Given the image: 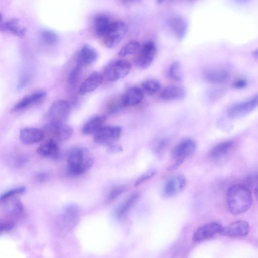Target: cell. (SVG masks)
Here are the masks:
<instances>
[{
  "instance_id": "6da1fadb",
  "label": "cell",
  "mask_w": 258,
  "mask_h": 258,
  "mask_svg": "<svg viewBox=\"0 0 258 258\" xmlns=\"http://www.w3.org/2000/svg\"><path fill=\"white\" fill-rule=\"evenodd\" d=\"M94 157L89 150L85 147L71 148L67 156V172L75 176L83 174L93 164Z\"/></svg>"
},
{
  "instance_id": "7a4b0ae2",
  "label": "cell",
  "mask_w": 258,
  "mask_h": 258,
  "mask_svg": "<svg viewBox=\"0 0 258 258\" xmlns=\"http://www.w3.org/2000/svg\"><path fill=\"white\" fill-rule=\"evenodd\" d=\"M226 198L228 209L233 215H238L247 211L252 202L249 188L240 183L234 184L229 188Z\"/></svg>"
},
{
  "instance_id": "3957f363",
  "label": "cell",
  "mask_w": 258,
  "mask_h": 258,
  "mask_svg": "<svg viewBox=\"0 0 258 258\" xmlns=\"http://www.w3.org/2000/svg\"><path fill=\"white\" fill-rule=\"evenodd\" d=\"M80 217L79 207L74 204L65 206L60 211L56 220V225L63 232L72 231L78 224Z\"/></svg>"
},
{
  "instance_id": "277c9868",
  "label": "cell",
  "mask_w": 258,
  "mask_h": 258,
  "mask_svg": "<svg viewBox=\"0 0 258 258\" xmlns=\"http://www.w3.org/2000/svg\"><path fill=\"white\" fill-rule=\"evenodd\" d=\"M131 69L132 65L128 60L117 59L109 62L105 67L103 76L106 80L115 82L126 77Z\"/></svg>"
},
{
  "instance_id": "5b68a950",
  "label": "cell",
  "mask_w": 258,
  "mask_h": 258,
  "mask_svg": "<svg viewBox=\"0 0 258 258\" xmlns=\"http://www.w3.org/2000/svg\"><path fill=\"white\" fill-rule=\"evenodd\" d=\"M157 53V47L152 41L145 42L139 49L135 57V63L139 69H147L154 60Z\"/></svg>"
},
{
  "instance_id": "8992f818",
  "label": "cell",
  "mask_w": 258,
  "mask_h": 258,
  "mask_svg": "<svg viewBox=\"0 0 258 258\" xmlns=\"http://www.w3.org/2000/svg\"><path fill=\"white\" fill-rule=\"evenodd\" d=\"M127 29V26L123 22H112L106 33L102 37L105 45L109 48L117 46L125 34Z\"/></svg>"
},
{
  "instance_id": "52a82bcc",
  "label": "cell",
  "mask_w": 258,
  "mask_h": 258,
  "mask_svg": "<svg viewBox=\"0 0 258 258\" xmlns=\"http://www.w3.org/2000/svg\"><path fill=\"white\" fill-rule=\"evenodd\" d=\"M258 106V94L244 100L233 104L229 107L227 114L231 118H240L248 114Z\"/></svg>"
},
{
  "instance_id": "ba28073f",
  "label": "cell",
  "mask_w": 258,
  "mask_h": 258,
  "mask_svg": "<svg viewBox=\"0 0 258 258\" xmlns=\"http://www.w3.org/2000/svg\"><path fill=\"white\" fill-rule=\"evenodd\" d=\"M71 111L70 104L66 100H57L53 102L48 110L49 122L64 123Z\"/></svg>"
},
{
  "instance_id": "9c48e42d",
  "label": "cell",
  "mask_w": 258,
  "mask_h": 258,
  "mask_svg": "<svg viewBox=\"0 0 258 258\" xmlns=\"http://www.w3.org/2000/svg\"><path fill=\"white\" fill-rule=\"evenodd\" d=\"M121 132L122 129L119 126H103L94 134V141L97 144L106 146L118 140Z\"/></svg>"
},
{
  "instance_id": "30bf717a",
  "label": "cell",
  "mask_w": 258,
  "mask_h": 258,
  "mask_svg": "<svg viewBox=\"0 0 258 258\" xmlns=\"http://www.w3.org/2000/svg\"><path fill=\"white\" fill-rule=\"evenodd\" d=\"M1 209L5 216L12 220L20 218L24 214L22 202L15 197L1 201Z\"/></svg>"
},
{
  "instance_id": "8fae6325",
  "label": "cell",
  "mask_w": 258,
  "mask_h": 258,
  "mask_svg": "<svg viewBox=\"0 0 258 258\" xmlns=\"http://www.w3.org/2000/svg\"><path fill=\"white\" fill-rule=\"evenodd\" d=\"M197 144L191 139H185L179 142L173 149L172 157L175 161L183 162L184 160L191 156L196 152Z\"/></svg>"
},
{
  "instance_id": "7c38bea8",
  "label": "cell",
  "mask_w": 258,
  "mask_h": 258,
  "mask_svg": "<svg viewBox=\"0 0 258 258\" xmlns=\"http://www.w3.org/2000/svg\"><path fill=\"white\" fill-rule=\"evenodd\" d=\"M222 225L216 222L206 224L199 227L195 232L192 236L194 241H202L213 237L216 234L219 233L222 228Z\"/></svg>"
},
{
  "instance_id": "4fadbf2b",
  "label": "cell",
  "mask_w": 258,
  "mask_h": 258,
  "mask_svg": "<svg viewBox=\"0 0 258 258\" xmlns=\"http://www.w3.org/2000/svg\"><path fill=\"white\" fill-rule=\"evenodd\" d=\"M249 231V225L246 221L238 220L222 227L219 234L228 237H241L247 235Z\"/></svg>"
},
{
  "instance_id": "5bb4252c",
  "label": "cell",
  "mask_w": 258,
  "mask_h": 258,
  "mask_svg": "<svg viewBox=\"0 0 258 258\" xmlns=\"http://www.w3.org/2000/svg\"><path fill=\"white\" fill-rule=\"evenodd\" d=\"M144 92L137 86L128 88L121 95L120 103L122 106H133L140 103L144 99Z\"/></svg>"
},
{
  "instance_id": "9a60e30c",
  "label": "cell",
  "mask_w": 258,
  "mask_h": 258,
  "mask_svg": "<svg viewBox=\"0 0 258 258\" xmlns=\"http://www.w3.org/2000/svg\"><path fill=\"white\" fill-rule=\"evenodd\" d=\"M44 129L52 133L56 139L61 141L69 139L73 133L72 127L64 123L49 122L44 125Z\"/></svg>"
},
{
  "instance_id": "2e32d148",
  "label": "cell",
  "mask_w": 258,
  "mask_h": 258,
  "mask_svg": "<svg viewBox=\"0 0 258 258\" xmlns=\"http://www.w3.org/2000/svg\"><path fill=\"white\" fill-rule=\"evenodd\" d=\"M167 24L177 40H181L185 36L187 30V23L181 16H172L167 21Z\"/></svg>"
},
{
  "instance_id": "e0dca14e",
  "label": "cell",
  "mask_w": 258,
  "mask_h": 258,
  "mask_svg": "<svg viewBox=\"0 0 258 258\" xmlns=\"http://www.w3.org/2000/svg\"><path fill=\"white\" fill-rule=\"evenodd\" d=\"M44 137L43 130L35 127H25L20 132L19 139L25 145H32L40 142Z\"/></svg>"
},
{
  "instance_id": "ac0fdd59",
  "label": "cell",
  "mask_w": 258,
  "mask_h": 258,
  "mask_svg": "<svg viewBox=\"0 0 258 258\" xmlns=\"http://www.w3.org/2000/svg\"><path fill=\"white\" fill-rule=\"evenodd\" d=\"M186 180L185 177L180 175L172 177L166 183L163 194L166 197H170L181 191L185 187Z\"/></svg>"
},
{
  "instance_id": "d6986e66",
  "label": "cell",
  "mask_w": 258,
  "mask_h": 258,
  "mask_svg": "<svg viewBox=\"0 0 258 258\" xmlns=\"http://www.w3.org/2000/svg\"><path fill=\"white\" fill-rule=\"evenodd\" d=\"M97 50L91 46L85 44L79 51L77 57L78 64L84 67L95 62L98 58Z\"/></svg>"
},
{
  "instance_id": "ffe728a7",
  "label": "cell",
  "mask_w": 258,
  "mask_h": 258,
  "mask_svg": "<svg viewBox=\"0 0 258 258\" xmlns=\"http://www.w3.org/2000/svg\"><path fill=\"white\" fill-rule=\"evenodd\" d=\"M103 76L98 72L92 73L82 83L79 88V93L86 94L96 89L101 84Z\"/></svg>"
},
{
  "instance_id": "44dd1931",
  "label": "cell",
  "mask_w": 258,
  "mask_h": 258,
  "mask_svg": "<svg viewBox=\"0 0 258 258\" xmlns=\"http://www.w3.org/2000/svg\"><path fill=\"white\" fill-rule=\"evenodd\" d=\"M186 95V90L182 86L169 85L165 87L160 92L159 97L164 101H173L181 99Z\"/></svg>"
},
{
  "instance_id": "7402d4cb",
  "label": "cell",
  "mask_w": 258,
  "mask_h": 258,
  "mask_svg": "<svg viewBox=\"0 0 258 258\" xmlns=\"http://www.w3.org/2000/svg\"><path fill=\"white\" fill-rule=\"evenodd\" d=\"M46 96V92L42 91L27 95L11 109V112L13 113L36 104L43 100Z\"/></svg>"
},
{
  "instance_id": "603a6c76",
  "label": "cell",
  "mask_w": 258,
  "mask_h": 258,
  "mask_svg": "<svg viewBox=\"0 0 258 258\" xmlns=\"http://www.w3.org/2000/svg\"><path fill=\"white\" fill-rule=\"evenodd\" d=\"M37 152L45 158L55 159L58 156L59 148L55 140L49 139L38 147Z\"/></svg>"
},
{
  "instance_id": "cb8c5ba5",
  "label": "cell",
  "mask_w": 258,
  "mask_h": 258,
  "mask_svg": "<svg viewBox=\"0 0 258 258\" xmlns=\"http://www.w3.org/2000/svg\"><path fill=\"white\" fill-rule=\"evenodd\" d=\"M204 76L208 82L213 83H221L228 79L229 73L223 68H210L204 71Z\"/></svg>"
},
{
  "instance_id": "d4e9b609",
  "label": "cell",
  "mask_w": 258,
  "mask_h": 258,
  "mask_svg": "<svg viewBox=\"0 0 258 258\" xmlns=\"http://www.w3.org/2000/svg\"><path fill=\"white\" fill-rule=\"evenodd\" d=\"M233 146L234 143L231 141L220 142L211 148L209 152V156L214 160H221L228 154Z\"/></svg>"
},
{
  "instance_id": "484cf974",
  "label": "cell",
  "mask_w": 258,
  "mask_h": 258,
  "mask_svg": "<svg viewBox=\"0 0 258 258\" xmlns=\"http://www.w3.org/2000/svg\"><path fill=\"white\" fill-rule=\"evenodd\" d=\"M1 30L19 37L25 35L26 29L17 19H12L1 25Z\"/></svg>"
},
{
  "instance_id": "4316f807",
  "label": "cell",
  "mask_w": 258,
  "mask_h": 258,
  "mask_svg": "<svg viewBox=\"0 0 258 258\" xmlns=\"http://www.w3.org/2000/svg\"><path fill=\"white\" fill-rule=\"evenodd\" d=\"M105 119L104 116H97L91 118L84 125L82 133L84 135L95 134L103 127Z\"/></svg>"
},
{
  "instance_id": "83f0119b",
  "label": "cell",
  "mask_w": 258,
  "mask_h": 258,
  "mask_svg": "<svg viewBox=\"0 0 258 258\" xmlns=\"http://www.w3.org/2000/svg\"><path fill=\"white\" fill-rule=\"evenodd\" d=\"M139 197L138 193H134L121 203L115 209V214L118 218L125 216L131 208L136 203Z\"/></svg>"
},
{
  "instance_id": "f1b7e54d",
  "label": "cell",
  "mask_w": 258,
  "mask_h": 258,
  "mask_svg": "<svg viewBox=\"0 0 258 258\" xmlns=\"http://www.w3.org/2000/svg\"><path fill=\"white\" fill-rule=\"evenodd\" d=\"M112 22L105 15H100L96 16L94 21V27L96 34L102 37L108 30Z\"/></svg>"
},
{
  "instance_id": "f546056e",
  "label": "cell",
  "mask_w": 258,
  "mask_h": 258,
  "mask_svg": "<svg viewBox=\"0 0 258 258\" xmlns=\"http://www.w3.org/2000/svg\"><path fill=\"white\" fill-rule=\"evenodd\" d=\"M161 88L160 82L156 79H149L144 80L141 83V89L144 93L148 95L156 93Z\"/></svg>"
},
{
  "instance_id": "4dcf8cb0",
  "label": "cell",
  "mask_w": 258,
  "mask_h": 258,
  "mask_svg": "<svg viewBox=\"0 0 258 258\" xmlns=\"http://www.w3.org/2000/svg\"><path fill=\"white\" fill-rule=\"evenodd\" d=\"M168 75L171 80L176 82H180L182 80V68L179 61H174L170 64L168 71Z\"/></svg>"
},
{
  "instance_id": "1f68e13d",
  "label": "cell",
  "mask_w": 258,
  "mask_h": 258,
  "mask_svg": "<svg viewBox=\"0 0 258 258\" xmlns=\"http://www.w3.org/2000/svg\"><path fill=\"white\" fill-rule=\"evenodd\" d=\"M140 47L138 41H131L125 44L119 50L118 55L120 57H125L137 52Z\"/></svg>"
},
{
  "instance_id": "d6a6232c",
  "label": "cell",
  "mask_w": 258,
  "mask_h": 258,
  "mask_svg": "<svg viewBox=\"0 0 258 258\" xmlns=\"http://www.w3.org/2000/svg\"><path fill=\"white\" fill-rule=\"evenodd\" d=\"M83 67L77 64L72 70L68 77V83L71 87H74L81 76Z\"/></svg>"
},
{
  "instance_id": "836d02e7",
  "label": "cell",
  "mask_w": 258,
  "mask_h": 258,
  "mask_svg": "<svg viewBox=\"0 0 258 258\" xmlns=\"http://www.w3.org/2000/svg\"><path fill=\"white\" fill-rule=\"evenodd\" d=\"M41 39L45 44L52 45L57 43L58 36L52 31L44 30L41 34Z\"/></svg>"
},
{
  "instance_id": "e575fe53",
  "label": "cell",
  "mask_w": 258,
  "mask_h": 258,
  "mask_svg": "<svg viewBox=\"0 0 258 258\" xmlns=\"http://www.w3.org/2000/svg\"><path fill=\"white\" fill-rule=\"evenodd\" d=\"M26 191V187L24 186H20L8 190L1 195V202L7 199L14 197L15 196L25 193Z\"/></svg>"
},
{
  "instance_id": "d590c367",
  "label": "cell",
  "mask_w": 258,
  "mask_h": 258,
  "mask_svg": "<svg viewBox=\"0 0 258 258\" xmlns=\"http://www.w3.org/2000/svg\"><path fill=\"white\" fill-rule=\"evenodd\" d=\"M125 190V187L122 185H118L112 187L108 193L106 198L107 202L114 201Z\"/></svg>"
},
{
  "instance_id": "8d00e7d4",
  "label": "cell",
  "mask_w": 258,
  "mask_h": 258,
  "mask_svg": "<svg viewBox=\"0 0 258 258\" xmlns=\"http://www.w3.org/2000/svg\"><path fill=\"white\" fill-rule=\"evenodd\" d=\"M1 233L8 232L13 230L15 226V222L14 220L7 219L1 221L0 224Z\"/></svg>"
},
{
  "instance_id": "74e56055",
  "label": "cell",
  "mask_w": 258,
  "mask_h": 258,
  "mask_svg": "<svg viewBox=\"0 0 258 258\" xmlns=\"http://www.w3.org/2000/svg\"><path fill=\"white\" fill-rule=\"evenodd\" d=\"M157 173V171L155 169H151L144 173L142 175L135 183V186H138L145 182L147 180L152 178Z\"/></svg>"
},
{
  "instance_id": "f35d334b",
  "label": "cell",
  "mask_w": 258,
  "mask_h": 258,
  "mask_svg": "<svg viewBox=\"0 0 258 258\" xmlns=\"http://www.w3.org/2000/svg\"><path fill=\"white\" fill-rule=\"evenodd\" d=\"M50 176L49 172L46 171H40L37 173L35 176V179L37 182H44L47 180Z\"/></svg>"
},
{
  "instance_id": "ab89813d",
  "label": "cell",
  "mask_w": 258,
  "mask_h": 258,
  "mask_svg": "<svg viewBox=\"0 0 258 258\" xmlns=\"http://www.w3.org/2000/svg\"><path fill=\"white\" fill-rule=\"evenodd\" d=\"M168 145V142L166 140H161L155 148V151L158 154H161L165 151Z\"/></svg>"
},
{
  "instance_id": "60d3db41",
  "label": "cell",
  "mask_w": 258,
  "mask_h": 258,
  "mask_svg": "<svg viewBox=\"0 0 258 258\" xmlns=\"http://www.w3.org/2000/svg\"><path fill=\"white\" fill-rule=\"evenodd\" d=\"M107 151L109 153H115L121 152L122 150L121 146L114 143L106 146Z\"/></svg>"
},
{
  "instance_id": "b9f144b4",
  "label": "cell",
  "mask_w": 258,
  "mask_h": 258,
  "mask_svg": "<svg viewBox=\"0 0 258 258\" xmlns=\"http://www.w3.org/2000/svg\"><path fill=\"white\" fill-rule=\"evenodd\" d=\"M246 182L249 186H253L258 183V172L249 175L246 179Z\"/></svg>"
},
{
  "instance_id": "7bdbcfd3",
  "label": "cell",
  "mask_w": 258,
  "mask_h": 258,
  "mask_svg": "<svg viewBox=\"0 0 258 258\" xmlns=\"http://www.w3.org/2000/svg\"><path fill=\"white\" fill-rule=\"evenodd\" d=\"M247 85L246 81L243 79L236 80L233 83V86L236 89H242Z\"/></svg>"
},
{
  "instance_id": "ee69618b",
  "label": "cell",
  "mask_w": 258,
  "mask_h": 258,
  "mask_svg": "<svg viewBox=\"0 0 258 258\" xmlns=\"http://www.w3.org/2000/svg\"><path fill=\"white\" fill-rule=\"evenodd\" d=\"M27 162V158L25 156L19 157L14 161V165L16 167H21L24 166Z\"/></svg>"
},
{
  "instance_id": "f6af8a7d",
  "label": "cell",
  "mask_w": 258,
  "mask_h": 258,
  "mask_svg": "<svg viewBox=\"0 0 258 258\" xmlns=\"http://www.w3.org/2000/svg\"><path fill=\"white\" fill-rule=\"evenodd\" d=\"M123 3L126 4H135L139 2L141 0H121Z\"/></svg>"
},
{
  "instance_id": "bcb514c9",
  "label": "cell",
  "mask_w": 258,
  "mask_h": 258,
  "mask_svg": "<svg viewBox=\"0 0 258 258\" xmlns=\"http://www.w3.org/2000/svg\"><path fill=\"white\" fill-rule=\"evenodd\" d=\"M252 54L254 57L258 58V48L252 52Z\"/></svg>"
},
{
  "instance_id": "7dc6e473",
  "label": "cell",
  "mask_w": 258,
  "mask_h": 258,
  "mask_svg": "<svg viewBox=\"0 0 258 258\" xmlns=\"http://www.w3.org/2000/svg\"><path fill=\"white\" fill-rule=\"evenodd\" d=\"M255 195L256 199L257 201H258V185H257L255 187Z\"/></svg>"
},
{
  "instance_id": "c3c4849f",
  "label": "cell",
  "mask_w": 258,
  "mask_h": 258,
  "mask_svg": "<svg viewBox=\"0 0 258 258\" xmlns=\"http://www.w3.org/2000/svg\"><path fill=\"white\" fill-rule=\"evenodd\" d=\"M156 1H157V3L158 4H161L164 1V0H156Z\"/></svg>"
},
{
  "instance_id": "681fc988",
  "label": "cell",
  "mask_w": 258,
  "mask_h": 258,
  "mask_svg": "<svg viewBox=\"0 0 258 258\" xmlns=\"http://www.w3.org/2000/svg\"><path fill=\"white\" fill-rule=\"evenodd\" d=\"M235 1L239 2H244L247 1L248 0H235Z\"/></svg>"
},
{
  "instance_id": "f907efd6",
  "label": "cell",
  "mask_w": 258,
  "mask_h": 258,
  "mask_svg": "<svg viewBox=\"0 0 258 258\" xmlns=\"http://www.w3.org/2000/svg\"><path fill=\"white\" fill-rule=\"evenodd\" d=\"M187 1H194V0H187Z\"/></svg>"
}]
</instances>
